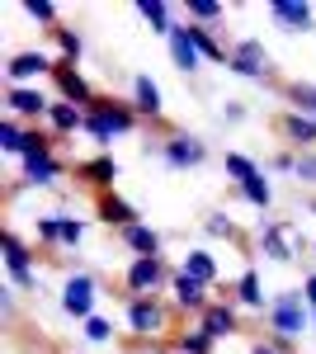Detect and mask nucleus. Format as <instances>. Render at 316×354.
Instances as JSON below:
<instances>
[{"instance_id":"nucleus-1","label":"nucleus","mask_w":316,"mask_h":354,"mask_svg":"<svg viewBox=\"0 0 316 354\" xmlns=\"http://www.w3.org/2000/svg\"><path fill=\"white\" fill-rule=\"evenodd\" d=\"M312 330V307L302 298V288H284L269 298V312H264V340H274L279 354H297L302 335Z\"/></svg>"},{"instance_id":"nucleus-2","label":"nucleus","mask_w":316,"mask_h":354,"mask_svg":"<svg viewBox=\"0 0 316 354\" xmlns=\"http://www.w3.org/2000/svg\"><path fill=\"white\" fill-rule=\"evenodd\" d=\"M142 128V118H137V109H132V100H118V95H100L90 109H85V137L100 147V151H109V142L113 137H128Z\"/></svg>"},{"instance_id":"nucleus-3","label":"nucleus","mask_w":316,"mask_h":354,"mask_svg":"<svg viewBox=\"0 0 316 354\" xmlns=\"http://www.w3.org/2000/svg\"><path fill=\"white\" fill-rule=\"evenodd\" d=\"M255 245H260L264 260L292 265V260H297L302 250H312L316 241H307V232H302L292 218H260V227H255Z\"/></svg>"},{"instance_id":"nucleus-4","label":"nucleus","mask_w":316,"mask_h":354,"mask_svg":"<svg viewBox=\"0 0 316 354\" xmlns=\"http://www.w3.org/2000/svg\"><path fill=\"white\" fill-rule=\"evenodd\" d=\"M147 156H156L165 170H198V165L208 161V142L198 133H189V128H175L160 142H147Z\"/></svg>"},{"instance_id":"nucleus-5","label":"nucleus","mask_w":316,"mask_h":354,"mask_svg":"<svg viewBox=\"0 0 316 354\" xmlns=\"http://www.w3.org/2000/svg\"><path fill=\"white\" fill-rule=\"evenodd\" d=\"M170 279H175V270L165 265V255L128 260V270H123V298H165Z\"/></svg>"},{"instance_id":"nucleus-6","label":"nucleus","mask_w":316,"mask_h":354,"mask_svg":"<svg viewBox=\"0 0 316 354\" xmlns=\"http://www.w3.org/2000/svg\"><path fill=\"white\" fill-rule=\"evenodd\" d=\"M123 317L137 340H165L170 330V302L165 298H123Z\"/></svg>"},{"instance_id":"nucleus-7","label":"nucleus","mask_w":316,"mask_h":354,"mask_svg":"<svg viewBox=\"0 0 316 354\" xmlns=\"http://www.w3.org/2000/svg\"><path fill=\"white\" fill-rule=\"evenodd\" d=\"M227 71L241 76V81H260V85H269L279 76L274 53L264 48L260 38H236V43H232V57H227Z\"/></svg>"},{"instance_id":"nucleus-8","label":"nucleus","mask_w":316,"mask_h":354,"mask_svg":"<svg viewBox=\"0 0 316 354\" xmlns=\"http://www.w3.org/2000/svg\"><path fill=\"white\" fill-rule=\"evenodd\" d=\"M48 113H53V100L38 85H5V118H19L24 128H38V123H48Z\"/></svg>"},{"instance_id":"nucleus-9","label":"nucleus","mask_w":316,"mask_h":354,"mask_svg":"<svg viewBox=\"0 0 316 354\" xmlns=\"http://www.w3.org/2000/svg\"><path fill=\"white\" fill-rule=\"evenodd\" d=\"M62 312L71 317V322H90L95 317V302H100V279L95 274H85V270H76V274H66V283H62Z\"/></svg>"},{"instance_id":"nucleus-10","label":"nucleus","mask_w":316,"mask_h":354,"mask_svg":"<svg viewBox=\"0 0 316 354\" xmlns=\"http://www.w3.org/2000/svg\"><path fill=\"white\" fill-rule=\"evenodd\" d=\"M0 250H5V274H10V283H15L19 293H33V288H38V265H33V250L19 241L15 227H5Z\"/></svg>"},{"instance_id":"nucleus-11","label":"nucleus","mask_w":316,"mask_h":354,"mask_svg":"<svg viewBox=\"0 0 316 354\" xmlns=\"http://www.w3.org/2000/svg\"><path fill=\"white\" fill-rule=\"evenodd\" d=\"M53 90H57V100H66V104H76V109H90L95 100H100V90L80 76V66L76 62H66V57H57V66H53Z\"/></svg>"},{"instance_id":"nucleus-12","label":"nucleus","mask_w":316,"mask_h":354,"mask_svg":"<svg viewBox=\"0 0 316 354\" xmlns=\"http://www.w3.org/2000/svg\"><path fill=\"white\" fill-rule=\"evenodd\" d=\"M53 66H57V57L38 53V48L10 53V62H5V85H38L43 76H53Z\"/></svg>"},{"instance_id":"nucleus-13","label":"nucleus","mask_w":316,"mask_h":354,"mask_svg":"<svg viewBox=\"0 0 316 354\" xmlns=\"http://www.w3.org/2000/svg\"><path fill=\"white\" fill-rule=\"evenodd\" d=\"M71 175H76V185H90L95 194H109L118 185V175H123V165L113 161L109 151H95V156H85V161L71 165Z\"/></svg>"},{"instance_id":"nucleus-14","label":"nucleus","mask_w":316,"mask_h":354,"mask_svg":"<svg viewBox=\"0 0 316 354\" xmlns=\"http://www.w3.org/2000/svg\"><path fill=\"white\" fill-rule=\"evenodd\" d=\"M264 15L284 33H316V5H307V0H274Z\"/></svg>"},{"instance_id":"nucleus-15","label":"nucleus","mask_w":316,"mask_h":354,"mask_svg":"<svg viewBox=\"0 0 316 354\" xmlns=\"http://www.w3.org/2000/svg\"><path fill=\"white\" fill-rule=\"evenodd\" d=\"M95 218L104 222L109 232H128V227L142 222V213H137V203H128L118 189H109V194H95Z\"/></svg>"},{"instance_id":"nucleus-16","label":"nucleus","mask_w":316,"mask_h":354,"mask_svg":"<svg viewBox=\"0 0 316 354\" xmlns=\"http://www.w3.org/2000/svg\"><path fill=\"white\" fill-rule=\"evenodd\" d=\"M198 326L208 330L212 340H232V335H241V307L232 298H212L208 302V312H203V317H198Z\"/></svg>"},{"instance_id":"nucleus-17","label":"nucleus","mask_w":316,"mask_h":354,"mask_svg":"<svg viewBox=\"0 0 316 354\" xmlns=\"http://www.w3.org/2000/svg\"><path fill=\"white\" fill-rule=\"evenodd\" d=\"M19 170H24V185H33V189H53L57 180L66 175V161L57 156V147H53V151H33V156H24Z\"/></svg>"},{"instance_id":"nucleus-18","label":"nucleus","mask_w":316,"mask_h":354,"mask_svg":"<svg viewBox=\"0 0 316 354\" xmlns=\"http://www.w3.org/2000/svg\"><path fill=\"white\" fill-rule=\"evenodd\" d=\"M170 302H175L180 317H203L212 298H208V288H203L198 279H189V274L175 270V279H170Z\"/></svg>"},{"instance_id":"nucleus-19","label":"nucleus","mask_w":316,"mask_h":354,"mask_svg":"<svg viewBox=\"0 0 316 354\" xmlns=\"http://www.w3.org/2000/svg\"><path fill=\"white\" fill-rule=\"evenodd\" d=\"M132 109L142 123H160L165 118V95H160V85L151 76H132Z\"/></svg>"},{"instance_id":"nucleus-20","label":"nucleus","mask_w":316,"mask_h":354,"mask_svg":"<svg viewBox=\"0 0 316 354\" xmlns=\"http://www.w3.org/2000/svg\"><path fill=\"white\" fill-rule=\"evenodd\" d=\"M232 302H236L241 312H269V298H264V279L260 270H241L236 279H232Z\"/></svg>"},{"instance_id":"nucleus-21","label":"nucleus","mask_w":316,"mask_h":354,"mask_svg":"<svg viewBox=\"0 0 316 354\" xmlns=\"http://www.w3.org/2000/svg\"><path fill=\"white\" fill-rule=\"evenodd\" d=\"M279 133H284V142L292 151H316V118H307V113L284 109L279 113Z\"/></svg>"},{"instance_id":"nucleus-22","label":"nucleus","mask_w":316,"mask_h":354,"mask_svg":"<svg viewBox=\"0 0 316 354\" xmlns=\"http://www.w3.org/2000/svg\"><path fill=\"white\" fill-rule=\"evenodd\" d=\"M165 48H170V62H175V71H185V76H194L198 66H203V53L194 48V38H189V24L180 19L175 24V33L165 38Z\"/></svg>"},{"instance_id":"nucleus-23","label":"nucleus","mask_w":316,"mask_h":354,"mask_svg":"<svg viewBox=\"0 0 316 354\" xmlns=\"http://www.w3.org/2000/svg\"><path fill=\"white\" fill-rule=\"evenodd\" d=\"M180 274L198 279L203 288H222V274H217V255H212V250H203V245L185 250V260H180Z\"/></svg>"},{"instance_id":"nucleus-24","label":"nucleus","mask_w":316,"mask_h":354,"mask_svg":"<svg viewBox=\"0 0 316 354\" xmlns=\"http://www.w3.org/2000/svg\"><path fill=\"white\" fill-rule=\"evenodd\" d=\"M118 241H123V250H128L132 260H142V255H160L165 236H160L151 222H137V227H128V232H118Z\"/></svg>"},{"instance_id":"nucleus-25","label":"nucleus","mask_w":316,"mask_h":354,"mask_svg":"<svg viewBox=\"0 0 316 354\" xmlns=\"http://www.w3.org/2000/svg\"><path fill=\"white\" fill-rule=\"evenodd\" d=\"M48 128H53L57 142H66V137L85 133V109L76 104H66V100H53V113H48Z\"/></svg>"},{"instance_id":"nucleus-26","label":"nucleus","mask_w":316,"mask_h":354,"mask_svg":"<svg viewBox=\"0 0 316 354\" xmlns=\"http://www.w3.org/2000/svg\"><path fill=\"white\" fill-rule=\"evenodd\" d=\"M137 15H142V24L151 28V33H160V38H170L175 33V5H165V0H137Z\"/></svg>"},{"instance_id":"nucleus-27","label":"nucleus","mask_w":316,"mask_h":354,"mask_svg":"<svg viewBox=\"0 0 316 354\" xmlns=\"http://www.w3.org/2000/svg\"><path fill=\"white\" fill-rule=\"evenodd\" d=\"M236 194L255 208V213H269L274 208V185H269V170H260L255 180H245V185H236Z\"/></svg>"},{"instance_id":"nucleus-28","label":"nucleus","mask_w":316,"mask_h":354,"mask_svg":"<svg viewBox=\"0 0 316 354\" xmlns=\"http://www.w3.org/2000/svg\"><path fill=\"white\" fill-rule=\"evenodd\" d=\"M170 345H175V354H217V340H212L203 326L175 330V335H170Z\"/></svg>"},{"instance_id":"nucleus-29","label":"nucleus","mask_w":316,"mask_h":354,"mask_svg":"<svg viewBox=\"0 0 316 354\" xmlns=\"http://www.w3.org/2000/svg\"><path fill=\"white\" fill-rule=\"evenodd\" d=\"M48 38H53L57 57H66V62H80V57H85V33H80V28H71V24H57L53 33H48Z\"/></svg>"},{"instance_id":"nucleus-30","label":"nucleus","mask_w":316,"mask_h":354,"mask_svg":"<svg viewBox=\"0 0 316 354\" xmlns=\"http://www.w3.org/2000/svg\"><path fill=\"white\" fill-rule=\"evenodd\" d=\"M260 170H264V165L250 161L245 151H227V156H222V175L232 180V189H236V185H245V180H255Z\"/></svg>"},{"instance_id":"nucleus-31","label":"nucleus","mask_w":316,"mask_h":354,"mask_svg":"<svg viewBox=\"0 0 316 354\" xmlns=\"http://www.w3.org/2000/svg\"><path fill=\"white\" fill-rule=\"evenodd\" d=\"M185 19L189 24H203V28H217L222 19H227V5H222V0H189Z\"/></svg>"},{"instance_id":"nucleus-32","label":"nucleus","mask_w":316,"mask_h":354,"mask_svg":"<svg viewBox=\"0 0 316 354\" xmlns=\"http://www.w3.org/2000/svg\"><path fill=\"white\" fill-rule=\"evenodd\" d=\"M24 123L19 118H0V151L5 156H15V161H24Z\"/></svg>"},{"instance_id":"nucleus-33","label":"nucleus","mask_w":316,"mask_h":354,"mask_svg":"<svg viewBox=\"0 0 316 354\" xmlns=\"http://www.w3.org/2000/svg\"><path fill=\"white\" fill-rule=\"evenodd\" d=\"M284 95H288V109L316 118V85L312 81H288V85H284Z\"/></svg>"},{"instance_id":"nucleus-34","label":"nucleus","mask_w":316,"mask_h":354,"mask_svg":"<svg viewBox=\"0 0 316 354\" xmlns=\"http://www.w3.org/2000/svg\"><path fill=\"white\" fill-rule=\"evenodd\" d=\"M203 232H208L212 241H241L236 218H227V213H208V218H203Z\"/></svg>"},{"instance_id":"nucleus-35","label":"nucleus","mask_w":316,"mask_h":354,"mask_svg":"<svg viewBox=\"0 0 316 354\" xmlns=\"http://www.w3.org/2000/svg\"><path fill=\"white\" fill-rule=\"evenodd\" d=\"M24 15L33 19V24H43L48 33H53V28L62 24V10H57L53 0H24Z\"/></svg>"},{"instance_id":"nucleus-36","label":"nucleus","mask_w":316,"mask_h":354,"mask_svg":"<svg viewBox=\"0 0 316 354\" xmlns=\"http://www.w3.org/2000/svg\"><path fill=\"white\" fill-rule=\"evenodd\" d=\"M57 236H62V250H80V241H85V222L57 213Z\"/></svg>"},{"instance_id":"nucleus-37","label":"nucleus","mask_w":316,"mask_h":354,"mask_svg":"<svg viewBox=\"0 0 316 354\" xmlns=\"http://www.w3.org/2000/svg\"><path fill=\"white\" fill-rule=\"evenodd\" d=\"M33 236L43 250H62V236H57V213H43V218H33Z\"/></svg>"},{"instance_id":"nucleus-38","label":"nucleus","mask_w":316,"mask_h":354,"mask_svg":"<svg viewBox=\"0 0 316 354\" xmlns=\"http://www.w3.org/2000/svg\"><path fill=\"white\" fill-rule=\"evenodd\" d=\"M80 335H85V340H90V345H109V340H113V322H109V317H100V312H95V317H90V322H80Z\"/></svg>"},{"instance_id":"nucleus-39","label":"nucleus","mask_w":316,"mask_h":354,"mask_svg":"<svg viewBox=\"0 0 316 354\" xmlns=\"http://www.w3.org/2000/svg\"><path fill=\"white\" fill-rule=\"evenodd\" d=\"M264 170H269V175H288V180H292V175H297V151H292V147H284V151H274Z\"/></svg>"},{"instance_id":"nucleus-40","label":"nucleus","mask_w":316,"mask_h":354,"mask_svg":"<svg viewBox=\"0 0 316 354\" xmlns=\"http://www.w3.org/2000/svg\"><path fill=\"white\" fill-rule=\"evenodd\" d=\"M302 189H316V151H297V175H292Z\"/></svg>"},{"instance_id":"nucleus-41","label":"nucleus","mask_w":316,"mask_h":354,"mask_svg":"<svg viewBox=\"0 0 316 354\" xmlns=\"http://www.w3.org/2000/svg\"><path fill=\"white\" fill-rule=\"evenodd\" d=\"M245 118H250L245 100H227V104H222V123H227V128H236V123H245Z\"/></svg>"},{"instance_id":"nucleus-42","label":"nucleus","mask_w":316,"mask_h":354,"mask_svg":"<svg viewBox=\"0 0 316 354\" xmlns=\"http://www.w3.org/2000/svg\"><path fill=\"white\" fill-rule=\"evenodd\" d=\"M15 293H19L15 283H5V288H0V317H5V322H15Z\"/></svg>"},{"instance_id":"nucleus-43","label":"nucleus","mask_w":316,"mask_h":354,"mask_svg":"<svg viewBox=\"0 0 316 354\" xmlns=\"http://www.w3.org/2000/svg\"><path fill=\"white\" fill-rule=\"evenodd\" d=\"M302 298H307V307L316 312V270H312V274H302Z\"/></svg>"},{"instance_id":"nucleus-44","label":"nucleus","mask_w":316,"mask_h":354,"mask_svg":"<svg viewBox=\"0 0 316 354\" xmlns=\"http://www.w3.org/2000/svg\"><path fill=\"white\" fill-rule=\"evenodd\" d=\"M245 354H279V350H274V340H255V345H250Z\"/></svg>"},{"instance_id":"nucleus-45","label":"nucleus","mask_w":316,"mask_h":354,"mask_svg":"<svg viewBox=\"0 0 316 354\" xmlns=\"http://www.w3.org/2000/svg\"><path fill=\"white\" fill-rule=\"evenodd\" d=\"M312 335H316V312H312Z\"/></svg>"},{"instance_id":"nucleus-46","label":"nucleus","mask_w":316,"mask_h":354,"mask_svg":"<svg viewBox=\"0 0 316 354\" xmlns=\"http://www.w3.org/2000/svg\"><path fill=\"white\" fill-rule=\"evenodd\" d=\"M312 213H316V198H312Z\"/></svg>"},{"instance_id":"nucleus-47","label":"nucleus","mask_w":316,"mask_h":354,"mask_svg":"<svg viewBox=\"0 0 316 354\" xmlns=\"http://www.w3.org/2000/svg\"><path fill=\"white\" fill-rule=\"evenodd\" d=\"M312 250H316V245H312Z\"/></svg>"}]
</instances>
